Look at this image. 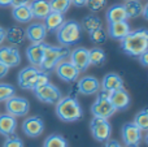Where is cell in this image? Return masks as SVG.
<instances>
[{
	"mask_svg": "<svg viewBox=\"0 0 148 147\" xmlns=\"http://www.w3.org/2000/svg\"><path fill=\"white\" fill-rule=\"evenodd\" d=\"M121 48L126 55L131 57H138L143 52L148 51V31L140 27L138 30L130 31L121 41Z\"/></svg>",
	"mask_w": 148,
	"mask_h": 147,
	"instance_id": "1",
	"label": "cell"
},
{
	"mask_svg": "<svg viewBox=\"0 0 148 147\" xmlns=\"http://www.w3.org/2000/svg\"><path fill=\"white\" fill-rule=\"evenodd\" d=\"M56 116L64 122H74L83 117V109L78 99L73 96H62L55 107Z\"/></svg>",
	"mask_w": 148,
	"mask_h": 147,
	"instance_id": "2",
	"label": "cell"
},
{
	"mask_svg": "<svg viewBox=\"0 0 148 147\" xmlns=\"http://www.w3.org/2000/svg\"><path fill=\"white\" fill-rule=\"evenodd\" d=\"M18 86L23 90H31L34 91L36 87L44 85V83L49 82L48 73L42 72L39 68L29 65V67L23 68L17 77Z\"/></svg>",
	"mask_w": 148,
	"mask_h": 147,
	"instance_id": "3",
	"label": "cell"
},
{
	"mask_svg": "<svg viewBox=\"0 0 148 147\" xmlns=\"http://www.w3.org/2000/svg\"><path fill=\"white\" fill-rule=\"evenodd\" d=\"M70 51L68 49V47H56V46H51V44L44 43V55H43V60L42 64L39 65V69L42 72L46 73H51L55 70L56 65L60 61L65 60V57L69 56Z\"/></svg>",
	"mask_w": 148,
	"mask_h": 147,
	"instance_id": "4",
	"label": "cell"
},
{
	"mask_svg": "<svg viewBox=\"0 0 148 147\" xmlns=\"http://www.w3.org/2000/svg\"><path fill=\"white\" fill-rule=\"evenodd\" d=\"M81 35H82L81 23L74 20L64 21L61 23V26L56 30L57 42L62 47H69L78 43L81 41Z\"/></svg>",
	"mask_w": 148,
	"mask_h": 147,
	"instance_id": "5",
	"label": "cell"
},
{
	"mask_svg": "<svg viewBox=\"0 0 148 147\" xmlns=\"http://www.w3.org/2000/svg\"><path fill=\"white\" fill-rule=\"evenodd\" d=\"M90 130L97 142H105L110 138L112 134V125L107 119H101V117H92L90 121Z\"/></svg>",
	"mask_w": 148,
	"mask_h": 147,
	"instance_id": "6",
	"label": "cell"
},
{
	"mask_svg": "<svg viewBox=\"0 0 148 147\" xmlns=\"http://www.w3.org/2000/svg\"><path fill=\"white\" fill-rule=\"evenodd\" d=\"M34 94H35V96L42 103H46V104H56L62 98L61 90L57 86L52 85L51 82H47L44 85L36 87L34 90Z\"/></svg>",
	"mask_w": 148,
	"mask_h": 147,
	"instance_id": "7",
	"label": "cell"
},
{
	"mask_svg": "<svg viewBox=\"0 0 148 147\" xmlns=\"http://www.w3.org/2000/svg\"><path fill=\"white\" fill-rule=\"evenodd\" d=\"M116 112L114 107L112 106L109 98H108L107 93H100L97 95L96 100L94 102L91 107V113L94 115L95 117H101V119H109L110 116H113Z\"/></svg>",
	"mask_w": 148,
	"mask_h": 147,
	"instance_id": "8",
	"label": "cell"
},
{
	"mask_svg": "<svg viewBox=\"0 0 148 147\" xmlns=\"http://www.w3.org/2000/svg\"><path fill=\"white\" fill-rule=\"evenodd\" d=\"M5 108L13 117H23L30 111V102L23 96H12L5 102Z\"/></svg>",
	"mask_w": 148,
	"mask_h": 147,
	"instance_id": "9",
	"label": "cell"
},
{
	"mask_svg": "<svg viewBox=\"0 0 148 147\" xmlns=\"http://www.w3.org/2000/svg\"><path fill=\"white\" fill-rule=\"evenodd\" d=\"M55 72H56L57 77L61 81L68 83H73L78 80L79 77V70L77 69L72 64L70 61H66V60H62L55 68Z\"/></svg>",
	"mask_w": 148,
	"mask_h": 147,
	"instance_id": "10",
	"label": "cell"
},
{
	"mask_svg": "<svg viewBox=\"0 0 148 147\" xmlns=\"http://www.w3.org/2000/svg\"><path fill=\"white\" fill-rule=\"evenodd\" d=\"M22 132L30 138H36L44 132V122L40 117L31 116L26 117L22 122Z\"/></svg>",
	"mask_w": 148,
	"mask_h": 147,
	"instance_id": "11",
	"label": "cell"
},
{
	"mask_svg": "<svg viewBox=\"0 0 148 147\" xmlns=\"http://www.w3.org/2000/svg\"><path fill=\"white\" fill-rule=\"evenodd\" d=\"M0 63L8 68H14L21 64V54L18 48L10 46L0 47Z\"/></svg>",
	"mask_w": 148,
	"mask_h": 147,
	"instance_id": "12",
	"label": "cell"
},
{
	"mask_svg": "<svg viewBox=\"0 0 148 147\" xmlns=\"http://www.w3.org/2000/svg\"><path fill=\"white\" fill-rule=\"evenodd\" d=\"M70 63L79 70V73L86 72V69L90 67V60H88V49L84 47H77L69 54Z\"/></svg>",
	"mask_w": 148,
	"mask_h": 147,
	"instance_id": "13",
	"label": "cell"
},
{
	"mask_svg": "<svg viewBox=\"0 0 148 147\" xmlns=\"http://www.w3.org/2000/svg\"><path fill=\"white\" fill-rule=\"evenodd\" d=\"M77 89L82 95H95L100 91V82L94 76H84L78 81Z\"/></svg>",
	"mask_w": 148,
	"mask_h": 147,
	"instance_id": "14",
	"label": "cell"
},
{
	"mask_svg": "<svg viewBox=\"0 0 148 147\" xmlns=\"http://www.w3.org/2000/svg\"><path fill=\"white\" fill-rule=\"evenodd\" d=\"M108 98H109L110 103L114 107L116 111H125V109L129 108V106L131 103L130 94L125 89H120V90H116L113 93H109Z\"/></svg>",
	"mask_w": 148,
	"mask_h": 147,
	"instance_id": "15",
	"label": "cell"
},
{
	"mask_svg": "<svg viewBox=\"0 0 148 147\" xmlns=\"http://www.w3.org/2000/svg\"><path fill=\"white\" fill-rule=\"evenodd\" d=\"M121 135L125 145H139L142 141V130L134 122H126L121 129Z\"/></svg>",
	"mask_w": 148,
	"mask_h": 147,
	"instance_id": "16",
	"label": "cell"
},
{
	"mask_svg": "<svg viewBox=\"0 0 148 147\" xmlns=\"http://www.w3.org/2000/svg\"><path fill=\"white\" fill-rule=\"evenodd\" d=\"M47 29L43 23L35 22L30 23L25 30V36L31 42V43H43V41L47 36Z\"/></svg>",
	"mask_w": 148,
	"mask_h": 147,
	"instance_id": "17",
	"label": "cell"
},
{
	"mask_svg": "<svg viewBox=\"0 0 148 147\" xmlns=\"http://www.w3.org/2000/svg\"><path fill=\"white\" fill-rule=\"evenodd\" d=\"M120 89H123V80L117 73H108V74H105L101 83H100V90L107 94L113 93L116 90H120Z\"/></svg>",
	"mask_w": 148,
	"mask_h": 147,
	"instance_id": "18",
	"label": "cell"
},
{
	"mask_svg": "<svg viewBox=\"0 0 148 147\" xmlns=\"http://www.w3.org/2000/svg\"><path fill=\"white\" fill-rule=\"evenodd\" d=\"M130 31H131V29H130V25L127 23V21L108 23L107 34L112 39H116V41H122Z\"/></svg>",
	"mask_w": 148,
	"mask_h": 147,
	"instance_id": "19",
	"label": "cell"
},
{
	"mask_svg": "<svg viewBox=\"0 0 148 147\" xmlns=\"http://www.w3.org/2000/svg\"><path fill=\"white\" fill-rule=\"evenodd\" d=\"M44 55V43H34L26 48V57L30 65L39 68Z\"/></svg>",
	"mask_w": 148,
	"mask_h": 147,
	"instance_id": "20",
	"label": "cell"
},
{
	"mask_svg": "<svg viewBox=\"0 0 148 147\" xmlns=\"http://www.w3.org/2000/svg\"><path fill=\"white\" fill-rule=\"evenodd\" d=\"M29 8L31 10L33 18H38V20H44L51 12L48 0H33L29 3Z\"/></svg>",
	"mask_w": 148,
	"mask_h": 147,
	"instance_id": "21",
	"label": "cell"
},
{
	"mask_svg": "<svg viewBox=\"0 0 148 147\" xmlns=\"http://www.w3.org/2000/svg\"><path fill=\"white\" fill-rule=\"evenodd\" d=\"M17 128V120L9 113L0 115V134L8 137L10 134H14Z\"/></svg>",
	"mask_w": 148,
	"mask_h": 147,
	"instance_id": "22",
	"label": "cell"
},
{
	"mask_svg": "<svg viewBox=\"0 0 148 147\" xmlns=\"http://www.w3.org/2000/svg\"><path fill=\"white\" fill-rule=\"evenodd\" d=\"M105 18H107L108 23H113V22H120V21H126V12L123 4H114L107 10L105 13Z\"/></svg>",
	"mask_w": 148,
	"mask_h": 147,
	"instance_id": "23",
	"label": "cell"
},
{
	"mask_svg": "<svg viewBox=\"0 0 148 147\" xmlns=\"http://www.w3.org/2000/svg\"><path fill=\"white\" fill-rule=\"evenodd\" d=\"M65 21L64 14L57 12H49L48 16L44 18V23L47 31H51V33H56V30L61 26V23Z\"/></svg>",
	"mask_w": 148,
	"mask_h": 147,
	"instance_id": "24",
	"label": "cell"
},
{
	"mask_svg": "<svg viewBox=\"0 0 148 147\" xmlns=\"http://www.w3.org/2000/svg\"><path fill=\"white\" fill-rule=\"evenodd\" d=\"M12 16L20 23H27L33 20V14H31V10L29 8V5H21V7L13 8Z\"/></svg>",
	"mask_w": 148,
	"mask_h": 147,
	"instance_id": "25",
	"label": "cell"
},
{
	"mask_svg": "<svg viewBox=\"0 0 148 147\" xmlns=\"http://www.w3.org/2000/svg\"><path fill=\"white\" fill-rule=\"evenodd\" d=\"M88 60H90V65L103 67L105 60H107V55H105L103 48H100V47H94V48L88 49Z\"/></svg>",
	"mask_w": 148,
	"mask_h": 147,
	"instance_id": "26",
	"label": "cell"
},
{
	"mask_svg": "<svg viewBox=\"0 0 148 147\" xmlns=\"http://www.w3.org/2000/svg\"><path fill=\"white\" fill-rule=\"evenodd\" d=\"M81 27L83 30H86L87 33H91L96 29L103 27V22L96 14H88L86 17H83V20L81 22Z\"/></svg>",
	"mask_w": 148,
	"mask_h": 147,
	"instance_id": "27",
	"label": "cell"
},
{
	"mask_svg": "<svg viewBox=\"0 0 148 147\" xmlns=\"http://www.w3.org/2000/svg\"><path fill=\"white\" fill-rule=\"evenodd\" d=\"M126 12V17L127 18H135L138 16L142 14V9L143 5L139 0H126V3L123 4Z\"/></svg>",
	"mask_w": 148,
	"mask_h": 147,
	"instance_id": "28",
	"label": "cell"
},
{
	"mask_svg": "<svg viewBox=\"0 0 148 147\" xmlns=\"http://www.w3.org/2000/svg\"><path fill=\"white\" fill-rule=\"evenodd\" d=\"M5 31H7V34H5V39H8V42L12 43V44H21L23 42V39L26 38L25 31H23L21 27H16V26H13V27H9Z\"/></svg>",
	"mask_w": 148,
	"mask_h": 147,
	"instance_id": "29",
	"label": "cell"
},
{
	"mask_svg": "<svg viewBox=\"0 0 148 147\" xmlns=\"http://www.w3.org/2000/svg\"><path fill=\"white\" fill-rule=\"evenodd\" d=\"M69 143L62 135L60 134H51L44 139L43 147H68Z\"/></svg>",
	"mask_w": 148,
	"mask_h": 147,
	"instance_id": "30",
	"label": "cell"
},
{
	"mask_svg": "<svg viewBox=\"0 0 148 147\" xmlns=\"http://www.w3.org/2000/svg\"><path fill=\"white\" fill-rule=\"evenodd\" d=\"M49 7H51V12H57L64 14L65 12H68L72 5L70 0H48Z\"/></svg>",
	"mask_w": 148,
	"mask_h": 147,
	"instance_id": "31",
	"label": "cell"
},
{
	"mask_svg": "<svg viewBox=\"0 0 148 147\" xmlns=\"http://www.w3.org/2000/svg\"><path fill=\"white\" fill-rule=\"evenodd\" d=\"M134 124L143 132V130L148 129V111L147 108H143L142 111H139L134 117Z\"/></svg>",
	"mask_w": 148,
	"mask_h": 147,
	"instance_id": "32",
	"label": "cell"
},
{
	"mask_svg": "<svg viewBox=\"0 0 148 147\" xmlns=\"http://www.w3.org/2000/svg\"><path fill=\"white\" fill-rule=\"evenodd\" d=\"M88 35H90V39H91L92 43L103 44L105 41H107L108 34H107V31H105L104 29L100 27V29H96V30L91 31V33H88Z\"/></svg>",
	"mask_w": 148,
	"mask_h": 147,
	"instance_id": "33",
	"label": "cell"
},
{
	"mask_svg": "<svg viewBox=\"0 0 148 147\" xmlns=\"http://www.w3.org/2000/svg\"><path fill=\"white\" fill-rule=\"evenodd\" d=\"M16 89L9 83H0V102H7L9 98L14 96Z\"/></svg>",
	"mask_w": 148,
	"mask_h": 147,
	"instance_id": "34",
	"label": "cell"
},
{
	"mask_svg": "<svg viewBox=\"0 0 148 147\" xmlns=\"http://www.w3.org/2000/svg\"><path fill=\"white\" fill-rule=\"evenodd\" d=\"M105 3H107V0H86L84 5L91 12H99L105 7Z\"/></svg>",
	"mask_w": 148,
	"mask_h": 147,
	"instance_id": "35",
	"label": "cell"
},
{
	"mask_svg": "<svg viewBox=\"0 0 148 147\" xmlns=\"http://www.w3.org/2000/svg\"><path fill=\"white\" fill-rule=\"evenodd\" d=\"M3 147H23V142L20 137L10 134V135H8L7 139L4 141Z\"/></svg>",
	"mask_w": 148,
	"mask_h": 147,
	"instance_id": "36",
	"label": "cell"
},
{
	"mask_svg": "<svg viewBox=\"0 0 148 147\" xmlns=\"http://www.w3.org/2000/svg\"><path fill=\"white\" fill-rule=\"evenodd\" d=\"M31 0H10V7L16 8V7H21V5H29Z\"/></svg>",
	"mask_w": 148,
	"mask_h": 147,
	"instance_id": "37",
	"label": "cell"
},
{
	"mask_svg": "<svg viewBox=\"0 0 148 147\" xmlns=\"http://www.w3.org/2000/svg\"><path fill=\"white\" fill-rule=\"evenodd\" d=\"M138 60L140 61V64L143 65V67H148V51L143 52L142 55H139V56H138Z\"/></svg>",
	"mask_w": 148,
	"mask_h": 147,
	"instance_id": "38",
	"label": "cell"
},
{
	"mask_svg": "<svg viewBox=\"0 0 148 147\" xmlns=\"http://www.w3.org/2000/svg\"><path fill=\"white\" fill-rule=\"evenodd\" d=\"M8 72H9V68H8L7 65H4V64H1V63H0V80H1V78H4L5 76L8 74Z\"/></svg>",
	"mask_w": 148,
	"mask_h": 147,
	"instance_id": "39",
	"label": "cell"
},
{
	"mask_svg": "<svg viewBox=\"0 0 148 147\" xmlns=\"http://www.w3.org/2000/svg\"><path fill=\"white\" fill-rule=\"evenodd\" d=\"M104 147H122L120 145V142H117L116 139H108V141H105V146Z\"/></svg>",
	"mask_w": 148,
	"mask_h": 147,
	"instance_id": "40",
	"label": "cell"
},
{
	"mask_svg": "<svg viewBox=\"0 0 148 147\" xmlns=\"http://www.w3.org/2000/svg\"><path fill=\"white\" fill-rule=\"evenodd\" d=\"M70 3H72L73 5H75L77 8H81V7H84L86 0H70Z\"/></svg>",
	"mask_w": 148,
	"mask_h": 147,
	"instance_id": "41",
	"label": "cell"
},
{
	"mask_svg": "<svg viewBox=\"0 0 148 147\" xmlns=\"http://www.w3.org/2000/svg\"><path fill=\"white\" fill-rule=\"evenodd\" d=\"M5 34H7V31H5V29L0 26V44H3V42L5 41Z\"/></svg>",
	"mask_w": 148,
	"mask_h": 147,
	"instance_id": "42",
	"label": "cell"
},
{
	"mask_svg": "<svg viewBox=\"0 0 148 147\" xmlns=\"http://www.w3.org/2000/svg\"><path fill=\"white\" fill-rule=\"evenodd\" d=\"M142 14H143L144 20H148V4L143 5V9H142Z\"/></svg>",
	"mask_w": 148,
	"mask_h": 147,
	"instance_id": "43",
	"label": "cell"
},
{
	"mask_svg": "<svg viewBox=\"0 0 148 147\" xmlns=\"http://www.w3.org/2000/svg\"><path fill=\"white\" fill-rule=\"evenodd\" d=\"M0 7H10V0H0Z\"/></svg>",
	"mask_w": 148,
	"mask_h": 147,
	"instance_id": "44",
	"label": "cell"
},
{
	"mask_svg": "<svg viewBox=\"0 0 148 147\" xmlns=\"http://www.w3.org/2000/svg\"><path fill=\"white\" fill-rule=\"evenodd\" d=\"M126 147H139V145H126Z\"/></svg>",
	"mask_w": 148,
	"mask_h": 147,
	"instance_id": "45",
	"label": "cell"
}]
</instances>
